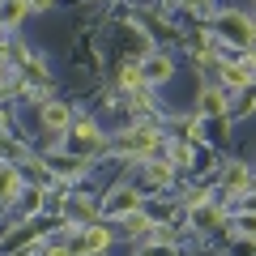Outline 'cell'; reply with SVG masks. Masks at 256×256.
Segmentation results:
<instances>
[{
	"instance_id": "1",
	"label": "cell",
	"mask_w": 256,
	"mask_h": 256,
	"mask_svg": "<svg viewBox=\"0 0 256 256\" xmlns=\"http://www.w3.org/2000/svg\"><path fill=\"white\" fill-rule=\"evenodd\" d=\"M116 150L128 158H146L158 150V128L154 124H137V128H128V132H120L116 137Z\"/></svg>"
},
{
	"instance_id": "2",
	"label": "cell",
	"mask_w": 256,
	"mask_h": 256,
	"mask_svg": "<svg viewBox=\"0 0 256 256\" xmlns=\"http://www.w3.org/2000/svg\"><path fill=\"white\" fill-rule=\"evenodd\" d=\"M218 30H222L226 38H235L239 47H248V52L256 47V18H244V13H235V9H230V13H222Z\"/></svg>"
},
{
	"instance_id": "3",
	"label": "cell",
	"mask_w": 256,
	"mask_h": 256,
	"mask_svg": "<svg viewBox=\"0 0 256 256\" xmlns=\"http://www.w3.org/2000/svg\"><path fill=\"white\" fill-rule=\"evenodd\" d=\"M111 248V230H102L98 222L94 226H86L82 235H77V244H73V256H102Z\"/></svg>"
},
{
	"instance_id": "4",
	"label": "cell",
	"mask_w": 256,
	"mask_h": 256,
	"mask_svg": "<svg viewBox=\"0 0 256 256\" xmlns=\"http://www.w3.org/2000/svg\"><path fill=\"white\" fill-rule=\"evenodd\" d=\"M248 188H252V171L244 162H230L222 171V196H248Z\"/></svg>"
},
{
	"instance_id": "5",
	"label": "cell",
	"mask_w": 256,
	"mask_h": 256,
	"mask_svg": "<svg viewBox=\"0 0 256 256\" xmlns=\"http://www.w3.org/2000/svg\"><path fill=\"white\" fill-rule=\"evenodd\" d=\"M141 68H146V86H166L175 77V64L166 60L162 52H154V56H146V64H141Z\"/></svg>"
},
{
	"instance_id": "6",
	"label": "cell",
	"mask_w": 256,
	"mask_h": 256,
	"mask_svg": "<svg viewBox=\"0 0 256 256\" xmlns=\"http://www.w3.org/2000/svg\"><path fill=\"white\" fill-rule=\"evenodd\" d=\"M43 128L52 137H60L64 128H73V111L64 107V102H43Z\"/></svg>"
},
{
	"instance_id": "7",
	"label": "cell",
	"mask_w": 256,
	"mask_h": 256,
	"mask_svg": "<svg viewBox=\"0 0 256 256\" xmlns=\"http://www.w3.org/2000/svg\"><path fill=\"white\" fill-rule=\"evenodd\" d=\"M132 210H141V196L132 188H111V196H107V214L111 218H124V214H132Z\"/></svg>"
},
{
	"instance_id": "8",
	"label": "cell",
	"mask_w": 256,
	"mask_h": 256,
	"mask_svg": "<svg viewBox=\"0 0 256 256\" xmlns=\"http://www.w3.org/2000/svg\"><path fill=\"white\" fill-rule=\"evenodd\" d=\"M218 77L230 86V90H248V86H252V68H248L244 60H239V64L235 60H222L218 64Z\"/></svg>"
},
{
	"instance_id": "9",
	"label": "cell",
	"mask_w": 256,
	"mask_h": 256,
	"mask_svg": "<svg viewBox=\"0 0 256 256\" xmlns=\"http://www.w3.org/2000/svg\"><path fill=\"white\" fill-rule=\"evenodd\" d=\"M201 116H214V120L226 116V90H218V86H205V90H201Z\"/></svg>"
},
{
	"instance_id": "10",
	"label": "cell",
	"mask_w": 256,
	"mask_h": 256,
	"mask_svg": "<svg viewBox=\"0 0 256 256\" xmlns=\"http://www.w3.org/2000/svg\"><path fill=\"white\" fill-rule=\"evenodd\" d=\"M30 18V4L26 0H0V26H22V22Z\"/></svg>"
},
{
	"instance_id": "11",
	"label": "cell",
	"mask_w": 256,
	"mask_h": 256,
	"mask_svg": "<svg viewBox=\"0 0 256 256\" xmlns=\"http://www.w3.org/2000/svg\"><path fill=\"white\" fill-rule=\"evenodd\" d=\"M73 141H77L82 150H86V146H102V132H98V124L86 116V120H73Z\"/></svg>"
},
{
	"instance_id": "12",
	"label": "cell",
	"mask_w": 256,
	"mask_h": 256,
	"mask_svg": "<svg viewBox=\"0 0 256 256\" xmlns=\"http://www.w3.org/2000/svg\"><path fill=\"white\" fill-rule=\"evenodd\" d=\"M120 90H128V94H137V90H146V68L141 64H120Z\"/></svg>"
},
{
	"instance_id": "13",
	"label": "cell",
	"mask_w": 256,
	"mask_h": 256,
	"mask_svg": "<svg viewBox=\"0 0 256 256\" xmlns=\"http://www.w3.org/2000/svg\"><path fill=\"white\" fill-rule=\"evenodd\" d=\"M13 196H22V175L18 166L0 162V201H13Z\"/></svg>"
},
{
	"instance_id": "14",
	"label": "cell",
	"mask_w": 256,
	"mask_h": 256,
	"mask_svg": "<svg viewBox=\"0 0 256 256\" xmlns=\"http://www.w3.org/2000/svg\"><path fill=\"white\" fill-rule=\"evenodd\" d=\"M171 180H175L171 162H146V184L150 188H171Z\"/></svg>"
},
{
	"instance_id": "15",
	"label": "cell",
	"mask_w": 256,
	"mask_h": 256,
	"mask_svg": "<svg viewBox=\"0 0 256 256\" xmlns=\"http://www.w3.org/2000/svg\"><path fill=\"white\" fill-rule=\"evenodd\" d=\"M68 218H73V222H86V226H94L98 210H94L90 196H73V201H68Z\"/></svg>"
},
{
	"instance_id": "16",
	"label": "cell",
	"mask_w": 256,
	"mask_h": 256,
	"mask_svg": "<svg viewBox=\"0 0 256 256\" xmlns=\"http://www.w3.org/2000/svg\"><path fill=\"white\" fill-rule=\"evenodd\" d=\"M120 230H124V235H146V230H154V222H150L141 210H132V214L120 218Z\"/></svg>"
},
{
	"instance_id": "17",
	"label": "cell",
	"mask_w": 256,
	"mask_h": 256,
	"mask_svg": "<svg viewBox=\"0 0 256 256\" xmlns=\"http://www.w3.org/2000/svg\"><path fill=\"white\" fill-rule=\"evenodd\" d=\"M192 158H196V150L188 141H175L171 146V166H192Z\"/></svg>"
},
{
	"instance_id": "18",
	"label": "cell",
	"mask_w": 256,
	"mask_h": 256,
	"mask_svg": "<svg viewBox=\"0 0 256 256\" xmlns=\"http://www.w3.org/2000/svg\"><path fill=\"white\" fill-rule=\"evenodd\" d=\"M210 201H214V188H192V192H184V205H188V210H205Z\"/></svg>"
},
{
	"instance_id": "19",
	"label": "cell",
	"mask_w": 256,
	"mask_h": 256,
	"mask_svg": "<svg viewBox=\"0 0 256 256\" xmlns=\"http://www.w3.org/2000/svg\"><path fill=\"white\" fill-rule=\"evenodd\" d=\"M235 230H239V235H244V239H256V214H244Z\"/></svg>"
},
{
	"instance_id": "20",
	"label": "cell",
	"mask_w": 256,
	"mask_h": 256,
	"mask_svg": "<svg viewBox=\"0 0 256 256\" xmlns=\"http://www.w3.org/2000/svg\"><path fill=\"white\" fill-rule=\"evenodd\" d=\"M196 222H201L205 230H214L218 226V210H196Z\"/></svg>"
},
{
	"instance_id": "21",
	"label": "cell",
	"mask_w": 256,
	"mask_h": 256,
	"mask_svg": "<svg viewBox=\"0 0 256 256\" xmlns=\"http://www.w3.org/2000/svg\"><path fill=\"white\" fill-rule=\"evenodd\" d=\"M26 4H30V13H52L56 0H26Z\"/></svg>"
},
{
	"instance_id": "22",
	"label": "cell",
	"mask_w": 256,
	"mask_h": 256,
	"mask_svg": "<svg viewBox=\"0 0 256 256\" xmlns=\"http://www.w3.org/2000/svg\"><path fill=\"white\" fill-rule=\"evenodd\" d=\"M43 256H73V248H47Z\"/></svg>"
},
{
	"instance_id": "23",
	"label": "cell",
	"mask_w": 256,
	"mask_h": 256,
	"mask_svg": "<svg viewBox=\"0 0 256 256\" xmlns=\"http://www.w3.org/2000/svg\"><path fill=\"white\" fill-rule=\"evenodd\" d=\"M244 64L252 68V77H256V52H248V56H244Z\"/></svg>"
}]
</instances>
